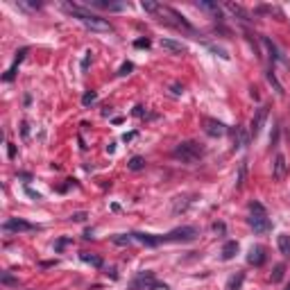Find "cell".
I'll return each mask as SVG.
<instances>
[{
  "instance_id": "6da1fadb",
  "label": "cell",
  "mask_w": 290,
  "mask_h": 290,
  "mask_svg": "<svg viewBox=\"0 0 290 290\" xmlns=\"http://www.w3.org/2000/svg\"><path fill=\"white\" fill-rule=\"evenodd\" d=\"M64 9H66L68 14L75 16L82 25H86L89 30H93V32H111V30H113L107 18H100V16H96V14H89L84 5H70V2H66Z\"/></svg>"
},
{
  "instance_id": "7a4b0ae2",
  "label": "cell",
  "mask_w": 290,
  "mask_h": 290,
  "mask_svg": "<svg viewBox=\"0 0 290 290\" xmlns=\"http://www.w3.org/2000/svg\"><path fill=\"white\" fill-rule=\"evenodd\" d=\"M204 145L197 143V141H181L177 147L173 150V157L177 161H181V163H188V166H193V163H197V161L204 157Z\"/></svg>"
},
{
  "instance_id": "3957f363",
  "label": "cell",
  "mask_w": 290,
  "mask_h": 290,
  "mask_svg": "<svg viewBox=\"0 0 290 290\" xmlns=\"http://www.w3.org/2000/svg\"><path fill=\"white\" fill-rule=\"evenodd\" d=\"M249 227L254 229V234H268V231H272V220L268 218V213H265V207H263L261 202H252L249 204Z\"/></svg>"
},
{
  "instance_id": "277c9868",
  "label": "cell",
  "mask_w": 290,
  "mask_h": 290,
  "mask_svg": "<svg viewBox=\"0 0 290 290\" xmlns=\"http://www.w3.org/2000/svg\"><path fill=\"white\" fill-rule=\"evenodd\" d=\"M129 288L131 290H168V286L157 281V276H154L152 270H141L129 281Z\"/></svg>"
},
{
  "instance_id": "5b68a950",
  "label": "cell",
  "mask_w": 290,
  "mask_h": 290,
  "mask_svg": "<svg viewBox=\"0 0 290 290\" xmlns=\"http://www.w3.org/2000/svg\"><path fill=\"white\" fill-rule=\"evenodd\" d=\"M197 236H200V229L186 225V227H177L168 234H161V242H193Z\"/></svg>"
},
{
  "instance_id": "8992f818",
  "label": "cell",
  "mask_w": 290,
  "mask_h": 290,
  "mask_svg": "<svg viewBox=\"0 0 290 290\" xmlns=\"http://www.w3.org/2000/svg\"><path fill=\"white\" fill-rule=\"evenodd\" d=\"M2 231L5 234H21V231H36V225H32V222H25L21 220V218H9V220L2 222Z\"/></svg>"
},
{
  "instance_id": "52a82bcc",
  "label": "cell",
  "mask_w": 290,
  "mask_h": 290,
  "mask_svg": "<svg viewBox=\"0 0 290 290\" xmlns=\"http://www.w3.org/2000/svg\"><path fill=\"white\" fill-rule=\"evenodd\" d=\"M202 129H204V134L211 138H220L227 134V125L220 123V120H215V118H202Z\"/></svg>"
},
{
  "instance_id": "ba28073f",
  "label": "cell",
  "mask_w": 290,
  "mask_h": 290,
  "mask_svg": "<svg viewBox=\"0 0 290 290\" xmlns=\"http://www.w3.org/2000/svg\"><path fill=\"white\" fill-rule=\"evenodd\" d=\"M265 120H268V107H265V104H261V107L256 109L254 118H252V125H249V138H256L258 134H261Z\"/></svg>"
},
{
  "instance_id": "9c48e42d",
  "label": "cell",
  "mask_w": 290,
  "mask_h": 290,
  "mask_svg": "<svg viewBox=\"0 0 290 290\" xmlns=\"http://www.w3.org/2000/svg\"><path fill=\"white\" fill-rule=\"evenodd\" d=\"M261 43L265 46V50H268V55H270V59H272V64H283V66H290V62L283 57V52L279 48H276L274 43H272V39L270 36H261Z\"/></svg>"
},
{
  "instance_id": "30bf717a",
  "label": "cell",
  "mask_w": 290,
  "mask_h": 290,
  "mask_svg": "<svg viewBox=\"0 0 290 290\" xmlns=\"http://www.w3.org/2000/svg\"><path fill=\"white\" fill-rule=\"evenodd\" d=\"M131 238L145 247H159L161 245V236L157 234H145V231H131Z\"/></svg>"
},
{
  "instance_id": "8fae6325",
  "label": "cell",
  "mask_w": 290,
  "mask_h": 290,
  "mask_svg": "<svg viewBox=\"0 0 290 290\" xmlns=\"http://www.w3.org/2000/svg\"><path fill=\"white\" fill-rule=\"evenodd\" d=\"M30 50L28 48H21L18 52H16V57H14V64L7 68V73L2 75V82H14V77H16V70H18V66L23 64V59H25V55H28Z\"/></svg>"
},
{
  "instance_id": "7c38bea8",
  "label": "cell",
  "mask_w": 290,
  "mask_h": 290,
  "mask_svg": "<svg viewBox=\"0 0 290 290\" xmlns=\"http://www.w3.org/2000/svg\"><path fill=\"white\" fill-rule=\"evenodd\" d=\"M265 247H261V245H252L247 252V263L249 265H254V268H261L263 263H265Z\"/></svg>"
},
{
  "instance_id": "4fadbf2b",
  "label": "cell",
  "mask_w": 290,
  "mask_h": 290,
  "mask_svg": "<svg viewBox=\"0 0 290 290\" xmlns=\"http://www.w3.org/2000/svg\"><path fill=\"white\" fill-rule=\"evenodd\" d=\"M84 7L109 9V12H123V9H127V5H125V2H104V0H89V2H84Z\"/></svg>"
},
{
  "instance_id": "5bb4252c",
  "label": "cell",
  "mask_w": 290,
  "mask_h": 290,
  "mask_svg": "<svg viewBox=\"0 0 290 290\" xmlns=\"http://www.w3.org/2000/svg\"><path fill=\"white\" fill-rule=\"evenodd\" d=\"M161 48L168 50V52H175V55H184L186 52V46L179 41H173V39H161Z\"/></svg>"
},
{
  "instance_id": "9a60e30c",
  "label": "cell",
  "mask_w": 290,
  "mask_h": 290,
  "mask_svg": "<svg viewBox=\"0 0 290 290\" xmlns=\"http://www.w3.org/2000/svg\"><path fill=\"white\" fill-rule=\"evenodd\" d=\"M236 254H238V241H227L222 245V252H220L222 261H231Z\"/></svg>"
},
{
  "instance_id": "2e32d148",
  "label": "cell",
  "mask_w": 290,
  "mask_h": 290,
  "mask_svg": "<svg viewBox=\"0 0 290 290\" xmlns=\"http://www.w3.org/2000/svg\"><path fill=\"white\" fill-rule=\"evenodd\" d=\"M286 170H288L286 157H283V154H276V159H274V170H272L274 179H283V177H286Z\"/></svg>"
},
{
  "instance_id": "e0dca14e",
  "label": "cell",
  "mask_w": 290,
  "mask_h": 290,
  "mask_svg": "<svg viewBox=\"0 0 290 290\" xmlns=\"http://www.w3.org/2000/svg\"><path fill=\"white\" fill-rule=\"evenodd\" d=\"M80 258H82L84 263H89V265H93V268H104V258L102 256H97V254H91V252H82L80 254Z\"/></svg>"
},
{
  "instance_id": "ac0fdd59",
  "label": "cell",
  "mask_w": 290,
  "mask_h": 290,
  "mask_svg": "<svg viewBox=\"0 0 290 290\" xmlns=\"http://www.w3.org/2000/svg\"><path fill=\"white\" fill-rule=\"evenodd\" d=\"M197 7L204 9V12H209V14H213L218 21H222V9L218 7L215 2H209V0H200V2H197Z\"/></svg>"
},
{
  "instance_id": "d6986e66",
  "label": "cell",
  "mask_w": 290,
  "mask_h": 290,
  "mask_svg": "<svg viewBox=\"0 0 290 290\" xmlns=\"http://www.w3.org/2000/svg\"><path fill=\"white\" fill-rule=\"evenodd\" d=\"M249 143V134L242 127H236L234 129V145L236 147H245V145Z\"/></svg>"
},
{
  "instance_id": "ffe728a7",
  "label": "cell",
  "mask_w": 290,
  "mask_h": 290,
  "mask_svg": "<svg viewBox=\"0 0 290 290\" xmlns=\"http://www.w3.org/2000/svg\"><path fill=\"white\" fill-rule=\"evenodd\" d=\"M242 281H245V272H236V274L229 276L227 288H225V290H241L242 288Z\"/></svg>"
},
{
  "instance_id": "44dd1931",
  "label": "cell",
  "mask_w": 290,
  "mask_h": 290,
  "mask_svg": "<svg viewBox=\"0 0 290 290\" xmlns=\"http://www.w3.org/2000/svg\"><path fill=\"white\" fill-rule=\"evenodd\" d=\"M227 9H229V12H231L234 16H241L242 21H252L249 12H245V9H242L241 5H236V2H227Z\"/></svg>"
},
{
  "instance_id": "7402d4cb",
  "label": "cell",
  "mask_w": 290,
  "mask_h": 290,
  "mask_svg": "<svg viewBox=\"0 0 290 290\" xmlns=\"http://www.w3.org/2000/svg\"><path fill=\"white\" fill-rule=\"evenodd\" d=\"M276 245H279V252L283 256H290V236L288 234H281L276 238Z\"/></svg>"
},
{
  "instance_id": "603a6c76",
  "label": "cell",
  "mask_w": 290,
  "mask_h": 290,
  "mask_svg": "<svg viewBox=\"0 0 290 290\" xmlns=\"http://www.w3.org/2000/svg\"><path fill=\"white\" fill-rule=\"evenodd\" d=\"M141 7H143V12H147V14H159L163 5L154 2V0H143V2H141Z\"/></svg>"
},
{
  "instance_id": "cb8c5ba5",
  "label": "cell",
  "mask_w": 290,
  "mask_h": 290,
  "mask_svg": "<svg viewBox=\"0 0 290 290\" xmlns=\"http://www.w3.org/2000/svg\"><path fill=\"white\" fill-rule=\"evenodd\" d=\"M131 241H134V238H131V234H116V236H111V242H113V245H120V247H123V245H129Z\"/></svg>"
},
{
  "instance_id": "d4e9b609",
  "label": "cell",
  "mask_w": 290,
  "mask_h": 290,
  "mask_svg": "<svg viewBox=\"0 0 290 290\" xmlns=\"http://www.w3.org/2000/svg\"><path fill=\"white\" fill-rule=\"evenodd\" d=\"M127 168L134 170V173H138V170H143V168H145V159H143V157H131L129 163H127Z\"/></svg>"
},
{
  "instance_id": "484cf974",
  "label": "cell",
  "mask_w": 290,
  "mask_h": 290,
  "mask_svg": "<svg viewBox=\"0 0 290 290\" xmlns=\"http://www.w3.org/2000/svg\"><path fill=\"white\" fill-rule=\"evenodd\" d=\"M188 204H191V200H188V197H175L173 211H175V213H179V211H186Z\"/></svg>"
},
{
  "instance_id": "4316f807",
  "label": "cell",
  "mask_w": 290,
  "mask_h": 290,
  "mask_svg": "<svg viewBox=\"0 0 290 290\" xmlns=\"http://www.w3.org/2000/svg\"><path fill=\"white\" fill-rule=\"evenodd\" d=\"M0 283H2V286H14V288H18V279H14L9 272H2V274H0Z\"/></svg>"
},
{
  "instance_id": "83f0119b",
  "label": "cell",
  "mask_w": 290,
  "mask_h": 290,
  "mask_svg": "<svg viewBox=\"0 0 290 290\" xmlns=\"http://www.w3.org/2000/svg\"><path fill=\"white\" fill-rule=\"evenodd\" d=\"M245 173H247V161H241V168H238V181H236V188H242V184H245Z\"/></svg>"
},
{
  "instance_id": "f1b7e54d",
  "label": "cell",
  "mask_w": 290,
  "mask_h": 290,
  "mask_svg": "<svg viewBox=\"0 0 290 290\" xmlns=\"http://www.w3.org/2000/svg\"><path fill=\"white\" fill-rule=\"evenodd\" d=\"M268 82L274 86V91L279 93V96H283V86L279 82H276V75H274V70H268Z\"/></svg>"
},
{
  "instance_id": "f546056e",
  "label": "cell",
  "mask_w": 290,
  "mask_h": 290,
  "mask_svg": "<svg viewBox=\"0 0 290 290\" xmlns=\"http://www.w3.org/2000/svg\"><path fill=\"white\" fill-rule=\"evenodd\" d=\"M96 100H97V93H96V91H86V93L82 96V104H84V107H91V104L96 102Z\"/></svg>"
},
{
  "instance_id": "4dcf8cb0",
  "label": "cell",
  "mask_w": 290,
  "mask_h": 290,
  "mask_svg": "<svg viewBox=\"0 0 290 290\" xmlns=\"http://www.w3.org/2000/svg\"><path fill=\"white\" fill-rule=\"evenodd\" d=\"M283 270H286V268H283V263H279V265L274 268V274L270 276V281H272V283H279V281H281V279H283Z\"/></svg>"
},
{
  "instance_id": "1f68e13d",
  "label": "cell",
  "mask_w": 290,
  "mask_h": 290,
  "mask_svg": "<svg viewBox=\"0 0 290 290\" xmlns=\"http://www.w3.org/2000/svg\"><path fill=\"white\" fill-rule=\"evenodd\" d=\"M131 70H134V64H131V62H125L123 66L118 68V77H127Z\"/></svg>"
},
{
  "instance_id": "d6a6232c",
  "label": "cell",
  "mask_w": 290,
  "mask_h": 290,
  "mask_svg": "<svg viewBox=\"0 0 290 290\" xmlns=\"http://www.w3.org/2000/svg\"><path fill=\"white\" fill-rule=\"evenodd\" d=\"M150 46H152V43H150V39H147V36H145V39H136V41H134V48H150Z\"/></svg>"
},
{
  "instance_id": "836d02e7",
  "label": "cell",
  "mask_w": 290,
  "mask_h": 290,
  "mask_svg": "<svg viewBox=\"0 0 290 290\" xmlns=\"http://www.w3.org/2000/svg\"><path fill=\"white\" fill-rule=\"evenodd\" d=\"M70 242H73L70 238H59V241L55 242V252H62V249L66 247V245H70Z\"/></svg>"
},
{
  "instance_id": "e575fe53",
  "label": "cell",
  "mask_w": 290,
  "mask_h": 290,
  "mask_svg": "<svg viewBox=\"0 0 290 290\" xmlns=\"http://www.w3.org/2000/svg\"><path fill=\"white\" fill-rule=\"evenodd\" d=\"M86 218H89V215L84 213V211H77V213H73V215H70V220H73V222H84V220H86Z\"/></svg>"
},
{
  "instance_id": "d590c367",
  "label": "cell",
  "mask_w": 290,
  "mask_h": 290,
  "mask_svg": "<svg viewBox=\"0 0 290 290\" xmlns=\"http://www.w3.org/2000/svg\"><path fill=\"white\" fill-rule=\"evenodd\" d=\"M25 193H28L30 197H32V200H43V197H41V193H36V191H32V188H30V186H25Z\"/></svg>"
},
{
  "instance_id": "8d00e7d4",
  "label": "cell",
  "mask_w": 290,
  "mask_h": 290,
  "mask_svg": "<svg viewBox=\"0 0 290 290\" xmlns=\"http://www.w3.org/2000/svg\"><path fill=\"white\" fill-rule=\"evenodd\" d=\"M21 7H25V9H41V2H21Z\"/></svg>"
},
{
  "instance_id": "74e56055",
  "label": "cell",
  "mask_w": 290,
  "mask_h": 290,
  "mask_svg": "<svg viewBox=\"0 0 290 290\" xmlns=\"http://www.w3.org/2000/svg\"><path fill=\"white\" fill-rule=\"evenodd\" d=\"M170 91H173V96H181V93H184V86H181V84H173Z\"/></svg>"
},
{
  "instance_id": "f35d334b",
  "label": "cell",
  "mask_w": 290,
  "mask_h": 290,
  "mask_svg": "<svg viewBox=\"0 0 290 290\" xmlns=\"http://www.w3.org/2000/svg\"><path fill=\"white\" fill-rule=\"evenodd\" d=\"M145 113H147V111H145V107H141V104H138V107H134V116H136V118H143Z\"/></svg>"
},
{
  "instance_id": "ab89813d",
  "label": "cell",
  "mask_w": 290,
  "mask_h": 290,
  "mask_svg": "<svg viewBox=\"0 0 290 290\" xmlns=\"http://www.w3.org/2000/svg\"><path fill=\"white\" fill-rule=\"evenodd\" d=\"M89 64H91V52H86V57H84V62H82V70L89 68Z\"/></svg>"
},
{
  "instance_id": "60d3db41",
  "label": "cell",
  "mask_w": 290,
  "mask_h": 290,
  "mask_svg": "<svg viewBox=\"0 0 290 290\" xmlns=\"http://www.w3.org/2000/svg\"><path fill=\"white\" fill-rule=\"evenodd\" d=\"M7 154H9V159H14V157H16V145H12V143H9V147H7Z\"/></svg>"
},
{
  "instance_id": "b9f144b4",
  "label": "cell",
  "mask_w": 290,
  "mask_h": 290,
  "mask_svg": "<svg viewBox=\"0 0 290 290\" xmlns=\"http://www.w3.org/2000/svg\"><path fill=\"white\" fill-rule=\"evenodd\" d=\"M213 231H215V234H222V231H225V225H222V222H215V225H213Z\"/></svg>"
},
{
  "instance_id": "7bdbcfd3",
  "label": "cell",
  "mask_w": 290,
  "mask_h": 290,
  "mask_svg": "<svg viewBox=\"0 0 290 290\" xmlns=\"http://www.w3.org/2000/svg\"><path fill=\"white\" fill-rule=\"evenodd\" d=\"M134 136H136V131H129V134H125V136H123V141L127 143V141H131Z\"/></svg>"
},
{
  "instance_id": "ee69618b",
  "label": "cell",
  "mask_w": 290,
  "mask_h": 290,
  "mask_svg": "<svg viewBox=\"0 0 290 290\" xmlns=\"http://www.w3.org/2000/svg\"><path fill=\"white\" fill-rule=\"evenodd\" d=\"M18 177H21V179H25V181L32 179V175H30V173H18Z\"/></svg>"
},
{
  "instance_id": "f6af8a7d",
  "label": "cell",
  "mask_w": 290,
  "mask_h": 290,
  "mask_svg": "<svg viewBox=\"0 0 290 290\" xmlns=\"http://www.w3.org/2000/svg\"><path fill=\"white\" fill-rule=\"evenodd\" d=\"M107 274H109L111 279H118V272H116V268H109V272H107Z\"/></svg>"
},
{
  "instance_id": "bcb514c9",
  "label": "cell",
  "mask_w": 290,
  "mask_h": 290,
  "mask_svg": "<svg viewBox=\"0 0 290 290\" xmlns=\"http://www.w3.org/2000/svg\"><path fill=\"white\" fill-rule=\"evenodd\" d=\"M28 134H30V129H28V123H23V136L28 138Z\"/></svg>"
},
{
  "instance_id": "7dc6e473",
  "label": "cell",
  "mask_w": 290,
  "mask_h": 290,
  "mask_svg": "<svg viewBox=\"0 0 290 290\" xmlns=\"http://www.w3.org/2000/svg\"><path fill=\"white\" fill-rule=\"evenodd\" d=\"M84 238H93V229H86V231H84Z\"/></svg>"
},
{
  "instance_id": "c3c4849f",
  "label": "cell",
  "mask_w": 290,
  "mask_h": 290,
  "mask_svg": "<svg viewBox=\"0 0 290 290\" xmlns=\"http://www.w3.org/2000/svg\"><path fill=\"white\" fill-rule=\"evenodd\" d=\"M288 290H290V288H288Z\"/></svg>"
}]
</instances>
